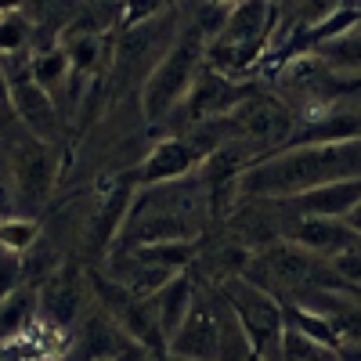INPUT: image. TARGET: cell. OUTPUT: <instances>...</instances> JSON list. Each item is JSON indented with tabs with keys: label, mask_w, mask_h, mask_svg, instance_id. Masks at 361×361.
<instances>
[{
	"label": "cell",
	"mask_w": 361,
	"mask_h": 361,
	"mask_svg": "<svg viewBox=\"0 0 361 361\" xmlns=\"http://www.w3.org/2000/svg\"><path fill=\"white\" fill-rule=\"evenodd\" d=\"M209 221H214V206H209L202 173L166 180V185H137L130 214L109 253H130L156 243H199Z\"/></svg>",
	"instance_id": "cell-1"
},
{
	"label": "cell",
	"mask_w": 361,
	"mask_h": 361,
	"mask_svg": "<svg viewBox=\"0 0 361 361\" xmlns=\"http://www.w3.org/2000/svg\"><path fill=\"white\" fill-rule=\"evenodd\" d=\"M347 177H361V137L336 145H289L243 173L238 199H293Z\"/></svg>",
	"instance_id": "cell-2"
},
{
	"label": "cell",
	"mask_w": 361,
	"mask_h": 361,
	"mask_svg": "<svg viewBox=\"0 0 361 361\" xmlns=\"http://www.w3.org/2000/svg\"><path fill=\"white\" fill-rule=\"evenodd\" d=\"M4 152V217H37L54 192V148L33 130H25L8 109Z\"/></svg>",
	"instance_id": "cell-3"
},
{
	"label": "cell",
	"mask_w": 361,
	"mask_h": 361,
	"mask_svg": "<svg viewBox=\"0 0 361 361\" xmlns=\"http://www.w3.org/2000/svg\"><path fill=\"white\" fill-rule=\"evenodd\" d=\"M206 47H209V33L192 22L180 29V37L173 40V47L166 51V58L152 69L141 83V116L148 127H159V123H170V116L188 102L195 80L202 76L206 69Z\"/></svg>",
	"instance_id": "cell-4"
},
{
	"label": "cell",
	"mask_w": 361,
	"mask_h": 361,
	"mask_svg": "<svg viewBox=\"0 0 361 361\" xmlns=\"http://www.w3.org/2000/svg\"><path fill=\"white\" fill-rule=\"evenodd\" d=\"M177 37H180L177 8L156 18L123 25L112 40V83H123V87L145 83L152 76V69L166 58Z\"/></svg>",
	"instance_id": "cell-5"
},
{
	"label": "cell",
	"mask_w": 361,
	"mask_h": 361,
	"mask_svg": "<svg viewBox=\"0 0 361 361\" xmlns=\"http://www.w3.org/2000/svg\"><path fill=\"white\" fill-rule=\"evenodd\" d=\"M90 289H94L98 307L123 329L130 340H137L148 354L166 357V336H163V325L156 314V300L152 296H137L127 286H119L116 279H109L105 271H90L87 275Z\"/></svg>",
	"instance_id": "cell-6"
},
{
	"label": "cell",
	"mask_w": 361,
	"mask_h": 361,
	"mask_svg": "<svg viewBox=\"0 0 361 361\" xmlns=\"http://www.w3.org/2000/svg\"><path fill=\"white\" fill-rule=\"evenodd\" d=\"M221 325H224V293L221 286L199 279L192 311L177 329L166 354L185 361H221Z\"/></svg>",
	"instance_id": "cell-7"
},
{
	"label": "cell",
	"mask_w": 361,
	"mask_h": 361,
	"mask_svg": "<svg viewBox=\"0 0 361 361\" xmlns=\"http://www.w3.org/2000/svg\"><path fill=\"white\" fill-rule=\"evenodd\" d=\"M228 123H231V134H235V137L253 141L264 156L286 148V141H289L293 130H296L293 109H289L282 98L260 94V90H253L250 98H243V102L231 109Z\"/></svg>",
	"instance_id": "cell-8"
},
{
	"label": "cell",
	"mask_w": 361,
	"mask_h": 361,
	"mask_svg": "<svg viewBox=\"0 0 361 361\" xmlns=\"http://www.w3.org/2000/svg\"><path fill=\"white\" fill-rule=\"evenodd\" d=\"M221 289H224V296L231 300V307L238 311V318H243L246 333L253 336V343H257L260 354L282 340V329H286V304H282L279 296H271L267 289L253 286L246 275H235V279L221 282Z\"/></svg>",
	"instance_id": "cell-9"
},
{
	"label": "cell",
	"mask_w": 361,
	"mask_h": 361,
	"mask_svg": "<svg viewBox=\"0 0 361 361\" xmlns=\"http://www.w3.org/2000/svg\"><path fill=\"white\" fill-rule=\"evenodd\" d=\"M253 83H246V80H231V76H224V73H214V69H202V76L195 80V87H192V94H188V102L180 105L173 116H180L185 123H180V130H188V127H195V123H206V119H224V116H231V109L243 102V98H250L253 94ZM170 116V119H173ZM177 130V134H180Z\"/></svg>",
	"instance_id": "cell-10"
},
{
	"label": "cell",
	"mask_w": 361,
	"mask_h": 361,
	"mask_svg": "<svg viewBox=\"0 0 361 361\" xmlns=\"http://www.w3.org/2000/svg\"><path fill=\"white\" fill-rule=\"evenodd\" d=\"M206 163V152L192 141V134H170L163 141L152 145V152L141 159V166L134 170L137 185H166V180H180L199 173V166Z\"/></svg>",
	"instance_id": "cell-11"
},
{
	"label": "cell",
	"mask_w": 361,
	"mask_h": 361,
	"mask_svg": "<svg viewBox=\"0 0 361 361\" xmlns=\"http://www.w3.org/2000/svg\"><path fill=\"white\" fill-rule=\"evenodd\" d=\"M289 243L304 246L307 253H314V257L333 264L336 257L354 250L361 238H357V231L343 217H304V214H296L293 228H289Z\"/></svg>",
	"instance_id": "cell-12"
},
{
	"label": "cell",
	"mask_w": 361,
	"mask_h": 361,
	"mask_svg": "<svg viewBox=\"0 0 361 361\" xmlns=\"http://www.w3.org/2000/svg\"><path fill=\"white\" fill-rule=\"evenodd\" d=\"M73 347V333L51 318H37L18 336L4 340V361H58Z\"/></svg>",
	"instance_id": "cell-13"
},
{
	"label": "cell",
	"mask_w": 361,
	"mask_h": 361,
	"mask_svg": "<svg viewBox=\"0 0 361 361\" xmlns=\"http://www.w3.org/2000/svg\"><path fill=\"white\" fill-rule=\"evenodd\" d=\"M293 214L304 217H347L350 209L361 202V177H347V180H333V185H322L314 192L282 199Z\"/></svg>",
	"instance_id": "cell-14"
},
{
	"label": "cell",
	"mask_w": 361,
	"mask_h": 361,
	"mask_svg": "<svg viewBox=\"0 0 361 361\" xmlns=\"http://www.w3.org/2000/svg\"><path fill=\"white\" fill-rule=\"evenodd\" d=\"M361 137V112L350 109H325L318 116H304L296 123L289 145H336V141H354Z\"/></svg>",
	"instance_id": "cell-15"
},
{
	"label": "cell",
	"mask_w": 361,
	"mask_h": 361,
	"mask_svg": "<svg viewBox=\"0 0 361 361\" xmlns=\"http://www.w3.org/2000/svg\"><path fill=\"white\" fill-rule=\"evenodd\" d=\"M40 314L58 322V325H73L80 314V275L76 267H58L40 282Z\"/></svg>",
	"instance_id": "cell-16"
},
{
	"label": "cell",
	"mask_w": 361,
	"mask_h": 361,
	"mask_svg": "<svg viewBox=\"0 0 361 361\" xmlns=\"http://www.w3.org/2000/svg\"><path fill=\"white\" fill-rule=\"evenodd\" d=\"M195 286H199V275H192V267H185V271H177V275L152 296V300H156L159 325H163V336H166V347H170V340L177 336V329L185 325L188 311H192Z\"/></svg>",
	"instance_id": "cell-17"
},
{
	"label": "cell",
	"mask_w": 361,
	"mask_h": 361,
	"mask_svg": "<svg viewBox=\"0 0 361 361\" xmlns=\"http://www.w3.org/2000/svg\"><path fill=\"white\" fill-rule=\"evenodd\" d=\"M311 54L318 58V62H325L336 76H354V73H361V15H357V22H350L347 29H340L336 37L314 44Z\"/></svg>",
	"instance_id": "cell-18"
},
{
	"label": "cell",
	"mask_w": 361,
	"mask_h": 361,
	"mask_svg": "<svg viewBox=\"0 0 361 361\" xmlns=\"http://www.w3.org/2000/svg\"><path fill=\"white\" fill-rule=\"evenodd\" d=\"M40 318V289L18 286L15 293H4V340L18 336Z\"/></svg>",
	"instance_id": "cell-19"
},
{
	"label": "cell",
	"mask_w": 361,
	"mask_h": 361,
	"mask_svg": "<svg viewBox=\"0 0 361 361\" xmlns=\"http://www.w3.org/2000/svg\"><path fill=\"white\" fill-rule=\"evenodd\" d=\"M279 357L282 361H336V350H329L325 343H318L314 336L300 333L296 325L286 322L282 340H279Z\"/></svg>",
	"instance_id": "cell-20"
},
{
	"label": "cell",
	"mask_w": 361,
	"mask_h": 361,
	"mask_svg": "<svg viewBox=\"0 0 361 361\" xmlns=\"http://www.w3.org/2000/svg\"><path fill=\"white\" fill-rule=\"evenodd\" d=\"M0 44L4 51H33V40H37V25L29 22V15L22 8H11L0 15Z\"/></svg>",
	"instance_id": "cell-21"
},
{
	"label": "cell",
	"mask_w": 361,
	"mask_h": 361,
	"mask_svg": "<svg viewBox=\"0 0 361 361\" xmlns=\"http://www.w3.org/2000/svg\"><path fill=\"white\" fill-rule=\"evenodd\" d=\"M40 238V217H4L0 224V246L15 250V253H29Z\"/></svg>",
	"instance_id": "cell-22"
},
{
	"label": "cell",
	"mask_w": 361,
	"mask_h": 361,
	"mask_svg": "<svg viewBox=\"0 0 361 361\" xmlns=\"http://www.w3.org/2000/svg\"><path fill=\"white\" fill-rule=\"evenodd\" d=\"M177 8V0H127L123 8V25H134V22H145V18H156V15H166Z\"/></svg>",
	"instance_id": "cell-23"
},
{
	"label": "cell",
	"mask_w": 361,
	"mask_h": 361,
	"mask_svg": "<svg viewBox=\"0 0 361 361\" xmlns=\"http://www.w3.org/2000/svg\"><path fill=\"white\" fill-rule=\"evenodd\" d=\"M343 221H347V224H350V228H354V231H357V238H361V202H357V206H354V209H350V214H347V217H343Z\"/></svg>",
	"instance_id": "cell-24"
},
{
	"label": "cell",
	"mask_w": 361,
	"mask_h": 361,
	"mask_svg": "<svg viewBox=\"0 0 361 361\" xmlns=\"http://www.w3.org/2000/svg\"><path fill=\"white\" fill-rule=\"evenodd\" d=\"M83 4H127V0H83Z\"/></svg>",
	"instance_id": "cell-25"
},
{
	"label": "cell",
	"mask_w": 361,
	"mask_h": 361,
	"mask_svg": "<svg viewBox=\"0 0 361 361\" xmlns=\"http://www.w3.org/2000/svg\"><path fill=\"white\" fill-rule=\"evenodd\" d=\"M343 4H361V0H343Z\"/></svg>",
	"instance_id": "cell-26"
}]
</instances>
